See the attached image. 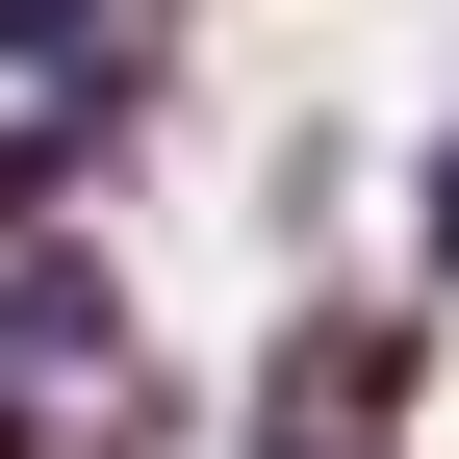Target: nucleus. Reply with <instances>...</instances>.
Returning <instances> with one entry per match:
<instances>
[{
    "label": "nucleus",
    "instance_id": "obj_1",
    "mask_svg": "<svg viewBox=\"0 0 459 459\" xmlns=\"http://www.w3.org/2000/svg\"><path fill=\"white\" fill-rule=\"evenodd\" d=\"M409 409H434V281L409 307H281V358H255V459H409Z\"/></svg>",
    "mask_w": 459,
    "mask_h": 459
},
{
    "label": "nucleus",
    "instance_id": "obj_2",
    "mask_svg": "<svg viewBox=\"0 0 459 459\" xmlns=\"http://www.w3.org/2000/svg\"><path fill=\"white\" fill-rule=\"evenodd\" d=\"M409 281H434V307H459V128L409 153Z\"/></svg>",
    "mask_w": 459,
    "mask_h": 459
},
{
    "label": "nucleus",
    "instance_id": "obj_3",
    "mask_svg": "<svg viewBox=\"0 0 459 459\" xmlns=\"http://www.w3.org/2000/svg\"><path fill=\"white\" fill-rule=\"evenodd\" d=\"M179 26H204V0H179Z\"/></svg>",
    "mask_w": 459,
    "mask_h": 459
}]
</instances>
